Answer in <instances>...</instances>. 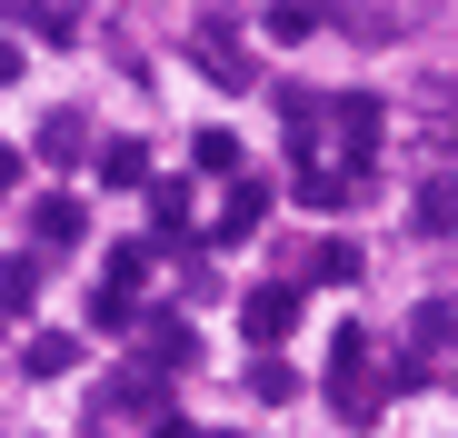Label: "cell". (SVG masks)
Listing matches in <instances>:
<instances>
[{
  "label": "cell",
  "instance_id": "obj_7",
  "mask_svg": "<svg viewBox=\"0 0 458 438\" xmlns=\"http://www.w3.org/2000/svg\"><path fill=\"white\" fill-rule=\"evenodd\" d=\"M259 219H269V180L240 170V180H229V199H219V230H209V240H259Z\"/></svg>",
  "mask_w": 458,
  "mask_h": 438
},
{
  "label": "cell",
  "instance_id": "obj_18",
  "mask_svg": "<svg viewBox=\"0 0 458 438\" xmlns=\"http://www.w3.org/2000/svg\"><path fill=\"white\" fill-rule=\"evenodd\" d=\"M319 30V0H269V40H310Z\"/></svg>",
  "mask_w": 458,
  "mask_h": 438
},
{
  "label": "cell",
  "instance_id": "obj_5",
  "mask_svg": "<svg viewBox=\"0 0 458 438\" xmlns=\"http://www.w3.org/2000/svg\"><path fill=\"white\" fill-rule=\"evenodd\" d=\"M240 329H250L259 349H279V339L299 329V289H289V279H269V289H250V299H240Z\"/></svg>",
  "mask_w": 458,
  "mask_h": 438
},
{
  "label": "cell",
  "instance_id": "obj_2",
  "mask_svg": "<svg viewBox=\"0 0 458 438\" xmlns=\"http://www.w3.org/2000/svg\"><path fill=\"white\" fill-rule=\"evenodd\" d=\"M378 399H389V389H378V369H369V329L349 319V329L329 339V409H339V418H369Z\"/></svg>",
  "mask_w": 458,
  "mask_h": 438
},
{
  "label": "cell",
  "instance_id": "obj_17",
  "mask_svg": "<svg viewBox=\"0 0 458 438\" xmlns=\"http://www.w3.org/2000/svg\"><path fill=\"white\" fill-rule=\"evenodd\" d=\"M40 299V259H0V309H30Z\"/></svg>",
  "mask_w": 458,
  "mask_h": 438
},
{
  "label": "cell",
  "instance_id": "obj_24",
  "mask_svg": "<svg viewBox=\"0 0 458 438\" xmlns=\"http://www.w3.org/2000/svg\"><path fill=\"white\" fill-rule=\"evenodd\" d=\"M0 190H21V150H0Z\"/></svg>",
  "mask_w": 458,
  "mask_h": 438
},
{
  "label": "cell",
  "instance_id": "obj_22",
  "mask_svg": "<svg viewBox=\"0 0 458 438\" xmlns=\"http://www.w3.org/2000/svg\"><path fill=\"white\" fill-rule=\"evenodd\" d=\"M250 389H259V399H299V379L279 369V358H259V369H250Z\"/></svg>",
  "mask_w": 458,
  "mask_h": 438
},
{
  "label": "cell",
  "instance_id": "obj_13",
  "mask_svg": "<svg viewBox=\"0 0 458 438\" xmlns=\"http://www.w3.org/2000/svg\"><path fill=\"white\" fill-rule=\"evenodd\" d=\"M140 358H149V369H190V358H199V339H190L180 319H160V329H140Z\"/></svg>",
  "mask_w": 458,
  "mask_h": 438
},
{
  "label": "cell",
  "instance_id": "obj_11",
  "mask_svg": "<svg viewBox=\"0 0 458 438\" xmlns=\"http://www.w3.org/2000/svg\"><path fill=\"white\" fill-rule=\"evenodd\" d=\"M409 219H419V240H448V230H458V170H448V180H428Z\"/></svg>",
  "mask_w": 458,
  "mask_h": 438
},
{
  "label": "cell",
  "instance_id": "obj_15",
  "mask_svg": "<svg viewBox=\"0 0 458 438\" xmlns=\"http://www.w3.org/2000/svg\"><path fill=\"white\" fill-rule=\"evenodd\" d=\"M70 358H81V339H70V329H40V339L21 349V369H30V379H60Z\"/></svg>",
  "mask_w": 458,
  "mask_h": 438
},
{
  "label": "cell",
  "instance_id": "obj_1",
  "mask_svg": "<svg viewBox=\"0 0 458 438\" xmlns=\"http://www.w3.org/2000/svg\"><path fill=\"white\" fill-rule=\"evenodd\" d=\"M160 418H170V399H160V379H140V369L90 399V438H149Z\"/></svg>",
  "mask_w": 458,
  "mask_h": 438
},
{
  "label": "cell",
  "instance_id": "obj_6",
  "mask_svg": "<svg viewBox=\"0 0 458 438\" xmlns=\"http://www.w3.org/2000/svg\"><path fill=\"white\" fill-rule=\"evenodd\" d=\"M359 190H369V170H310V160L289 170V199H299V209H349Z\"/></svg>",
  "mask_w": 458,
  "mask_h": 438
},
{
  "label": "cell",
  "instance_id": "obj_21",
  "mask_svg": "<svg viewBox=\"0 0 458 438\" xmlns=\"http://www.w3.org/2000/svg\"><path fill=\"white\" fill-rule=\"evenodd\" d=\"M90 319H100V329H140V309H130V289H100V299H90Z\"/></svg>",
  "mask_w": 458,
  "mask_h": 438
},
{
  "label": "cell",
  "instance_id": "obj_12",
  "mask_svg": "<svg viewBox=\"0 0 458 438\" xmlns=\"http://www.w3.org/2000/svg\"><path fill=\"white\" fill-rule=\"evenodd\" d=\"M190 160H199V170H209L219 190H229V180L250 170V150H240V139H229V130H199V139H190Z\"/></svg>",
  "mask_w": 458,
  "mask_h": 438
},
{
  "label": "cell",
  "instance_id": "obj_25",
  "mask_svg": "<svg viewBox=\"0 0 458 438\" xmlns=\"http://www.w3.org/2000/svg\"><path fill=\"white\" fill-rule=\"evenodd\" d=\"M149 438H190V428H180V418H160V428H149Z\"/></svg>",
  "mask_w": 458,
  "mask_h": 438
},
{
  "label": "cell",
  "instance_id": "obj_4",
  "mask_svg": "<svg viewBox=\"0 0 458 438\" xmlns=\"http://www.w3.org/2000/svg\"><path fill=\"white\" fill-rule=\"evenodd\" d=\"M378 130H389V110H378L369 90L329 100V139H339V160H369V150H378Z\"/></svg>",
  "mask_w": 458,
  "mask_h": 438
},
{
  "label": "cell",
  "instance_id": "obj_3",
  "mask_svg": "<svg viewBox=\"0 0 458 438\" xmlns=\"http://www.w3.org/2000/svg\"><path fill=\"white\" fill-rule=\"evenodd\" d=\"M190 60L209 70L219 90H259V70H250V50H240V30H219V21H199V30H190Z\"/></svg>",
  "mask_w": 458,
  "mask_h": 438
},
{
  "label": "cell",
  "instance_id": "obj_19",
  "mask_svg": "<svg viewBox=\"0 0 458 438\" xmlns=\"http://www.w3.org/2000/svg\"><path fill=\"white\" fill-rule=\"evenodd\" d=\"M21 21H30V30H50V40L81 30V11H70V0H21Z\"/></svg>",
  "mask_w": 458,
  "mask_h": 438
},
{
  "label": "cell",
  "instance_id": "obj_8",
  "mask_svg": "<svg viewBox=\"0 0 458 438\" xmlns=\"http://www.w3.org/2000/svg\"><path fill=\"white\" fill-rule=\"evenodd\" d=\"M30 240H40V249H70V240H90V209L70 199V190H50V199H30Z\"/></svg>",
  "mask_w": 458,
  "mask_h": 438
},
{
  "label": "cell",
  "instance_id": "obj_20",
  "mask_svg": "<svg viewBox=\"0 0 458 438\" xmlns=\"http://www.w3.org/2000/svg\"><path fill=\"white\" fill-rule=\"evenodd\" d=\"M310 269H319V279H329V289H349V279H359V249H349V240H329V249H319V259H310Z\"/></svg>",
  "mask_w": 458,
  "mask_h": 438
},
{
  "label": "cell",
  "instance_id": "obj_14",
  "mask_svg": "<svg viewBox=\"0 0 458 438\" xmlns=\"http://www.w3.org/2000/svg\"><path fill=\"white\" fill-rule=\"evenodd\" d=\"M100 180H110V190H149V139H110V150H100Z\"/></svg>",
  "mask_w": 458,
  "mask_h": 438
},
{
  "label": "cell",
  "instance_id": "obj_9",
  "mask_svg": "<svg viewBox=\"0 0 458 438\" xmlns=\"http://www.w3.org/2000/svg\"><path fill=\"white\" fill-rule=\"evenodd\" d=\"M40 160H50V170L90 160V120H81V110H50V120H40Z\"/></svg>",
  "mask_w": 458,
  "mask_h": 438
},
{
  "label": "cell",
  "instance_id": "obj_23",
  "mask_svg": "<svg viewBox=\"0 0 458 438\" xmlns=\"http://www.w3.org/2000/svg\"><path fill=\"white\" fill-rule=\"evenodd\" d=\"M21 80V40H0V90H11Z\"/></svg>",
  "mask_w": 458,
  "mask_h": 438
},
{
  "label": "cell",
  "instance_id": "obj_10",
  "mask_svg": "<svg viewBox=\"0 0 458 438\" xmlns=\"http://www.w3.org/2000/svg\"><path fill=\"white\" fill-rule=\"evenodd\" d=\"M149 219H160V249L190 240V180H149Z\"/></svg>",
  "mask_w": 458,
  "mask_h": 438
},
{
  "label": "cell",
  "instance_id": "obj_16",
  "mask_svg": "<svg viewBox=\"0 0 458 438\" xmlns=\"http://www.w3.org/2000/svg\"><path fill=\"white\" fill-rule=\"evenodd\" d=\"M149 259H160V240H120V249H110V289H140Z\"/></svg>",
  "mask_w": 458,
  "mask_h": 438
}]
</instances>
